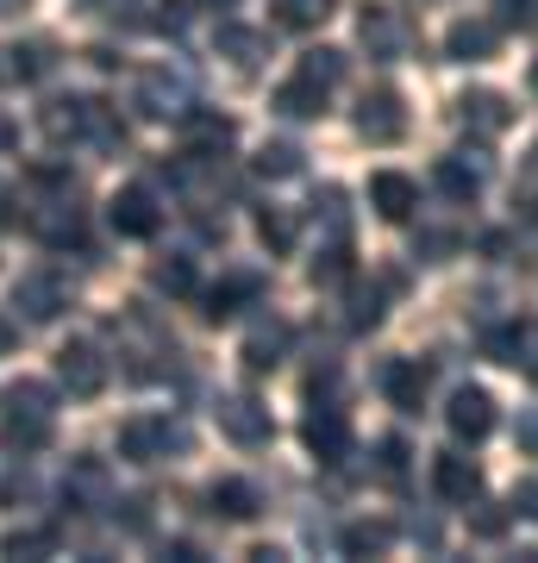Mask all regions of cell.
<instances>
[{"instance_id":"25","label":"cell","mask_w":538,"mask_h":563,"mask_svg":"<svg viewBox=\"0 0 538 563\" xmlns=\"http://www.w3.org/2000/svg\"><path fill=\"white\" fill-rule=\"evenodd\" d=\"M332 7H339V0H276V20L288 25V32H314V25L332 20Z\"/></svg>"},{"instance_id":"49","label":"cell","mask_w":538,"mask_h":563,"mask_svg":"<svg viewBox=\"0 0 538 563\" xmlns=\"http://www.w3.org/2000/svg\"><path fill=\"white\" fill-rule=\"evenodd\" d=\"M20 7H25V0H0V13H20Z\"/></svg>"},{"instance_id":"14","label":"cell","mask_w":538,"mask_h":563,"mask_svg":"<svg viewBox=\"0 0 538 563\" xmlns=\"http://www.w3.org/2000/svg\"><path fill=\"white\" fill-rule=\"evenodd\" d=\"M432 488H439L444 501H476L482 495V463L476 457H463V451H444L439 463H432Z\"/></svg>"},{"instance_id":"34","label":"cell","mask_w":538,"mask_h":563,"mask_svg":"<svg viewBox=\"0 0 538 563\" xmlns=\"http://www.w3.org/2000/svg\"><path fill=\"white\" fill-rule=\"evenodd\" d=\"M7 558H51L57 551V539L51 532H39V526H25V532H7V544H0Z\"/></svg>"},{"instance_id":"33","label":"cell","mask_w":538,"mask_h":563,"mask_svg":"<svg viewBox=\"0 0 538 563\" xmlns=\"http://www.w3.org/2000/svg\"><path fill=\"white\" fill-rule=\"evenodd\" d=\"M188 125H195V139L213 144V151H226V144L239 139V125L226 120V113H188Z\"/></svg>"},{"instance_id":"44","label":"cell","mask_w":538,"mask_h":563,"mask_svg":"<svg viewBox=\"0 0 538 563\" xmlns=\"http://www.w3.org/2000/svg\"><path fill=\"white\" fill-rule=\"evenodd\" d=\"M0 225H25V201L13 188H0Z\"/></svg>"},{"instance_id":"27","label":"cell","mask_w":538,"mask_h":563,"mask_svg":"<svg viewBox=\"0 0 538 563\" xmlns=\"http://www.w3.org/2000/svg\"><path fill=\"white\" fill-rule=\"evenodd\" d=\"M257 239H263V251H295V213L288 207H263L257 213Z\"/></svg>"},{"instance_id":"20","label":"cell","mask_w":538,"mask_h":563,"mask_svg":"<svg viewBox=\"0 0 538 563\" xmlns=\"http://www.w3.org/2000/svg\"><path fill=\"white\" fill-rule=\"evenodd\" d=\"M207 501H213V514L220 520H232V526H244V520H257V488L251 483H239V476H226V483H213L207 488Z\"/></svg>"},{"instance_id":"37","label":"cell","mask_w":538,"mask_h":563,"mask_svg":"<svg viewBox=\"0 0 538 563\" xmlns=\"http://www.w3.org/2000/svg\"><path fill=\"white\" fill-rule=\"evenodd\" d=\"M344 269H351V257H344V239H332V244L314 257V269H307V276H314V282H339Z\"/></svg>"},{"instance_id":"15","label":"cell","mask_w":538,"mask_h":563,"mask_svg":"<svg viewBox=\"0 0 538 563\" xmlns=\"http://www.w3.org/2000/svg\"><path fill=\"white\" fill-rule=\"evenodd\" d=\"M370 207H376L382 220H414V207H419V188L414 176H400V169H376L370 176Z\"/></svg>"},{"instance_id":"1","label":"cell","mask_w":538,"mask_h":563,"mask_svg":"<svg viewBox=\"0 0 538 563\" xmlns=\"http://www.w3.org/2000/svg\"><path fill=\"white\" fill-rule=\"evenodd\" d=\"M51 426H57V395L44 383H13L7 388V444L13 451H44L51 444Z\"/></svg>"},{"instance_id":"24","label":"cell","mask_w":538,"mask_h":563,"mask_svg":"<svg viewBox=\"0 0 538 563\" xmlns=\"http://www.w3.org/2000/svg\"><path fill=\"white\" fill-rule=\"evenodd\" d=\"M107 495V470H100L95 457H81L76 470H69V483H63V501L81 507V501H100Z\"/></svg>"},{"instance_id":"47","label":"cell","mask_w":538,"mask_h":563,"mask_svg":"<svg viewBox=\"0 0 538 563\" xmlns=\"http://www.w3.org/2000/svg\"><path fill=\"white\" fill-rule=\"evenodd\" d=\"M13 139H20V132H13V120H0V151H7Z\"/></svg>"},{"instance_id":"32","label":"cell","mask_w":538,"mask_h":563,"mask_svg":"<svg viewBox=\"0 0 538 563\" xmlns=\"http://www.w3.org/2000/svg\"><path fill=\"white\" fill-rule=\"evenodd\" d=\"M314 220H326V232H332V239H344V232H351V213H344V188H319V195H314Z\"/></svg>"},{"instance_id":"38","label":"cell","mask_w":538,"mask_h":563,"mask_svg":"<svg viewBox=\"0 0 538 563\" xmlns=\"http://www.w3.org/2000/svg\"><path fill=\"white\" fill-rule=\"evenodd\" d=\"M44 69H51V51H44V44H25V51H13V76H20V81H39Z\"/></svg>"},{"instance_id":"29","label":"cell","mask_w":538,"mask_h":563,"mask_svg":"<svg viewBox=\"0 0 538 563\" xmlns=\"http://www.w3.org/2000/svg\"><path fill=\"white\" fill-rule=\"evenodd\" d=\"M39 232H44L51 244H81V207L57 201V213H44V220H39Z\"/></svg>"},{"instance_id":"5","label":"cell","mask_w":538,"mask_h":563,"mask_svg":"<svg viewBox=\"0 0 538 563\" xmlns=\"http://www.w3.org/2000/svg\"><path fill=\"white\" fill-rule=\"evenodd\" d=\"M57 383L76 395V401H95L100 388H107V357H100L95 339H69L57 351Z\"/></svg>"},{"instance_id":"4","label":"cell","mask_w":538,"mask_h":563,"mask_svg":"<svg viewBox=\"0 0 538 563\" xmlns=\"http://www.w3.org/2000/svg\"><path fill=\"white\" fill-rule=\"evenodd\" d=\"M169 451H188V432H182L169 413H139V420L120 426V457L125 463H157Z\"/></svg>"},{"instance_id":"48","label":"cell","mask_w":538,"mask_h":563,"mask_svg":"<svg viewBox=\"0 0 538 563\" xmlns=\"http://www.w3.org/2000/svg\"><path fill=\"white\" fill-rule=\"evenodd\" d=\"M526 88H532V95H538V63H532V69H526Z\"/></svg>"},{"instance_id":"13","label":"cell","mask_w":538,"mask_h":563,"mask_svg":"<svg viewBox=\"0 0 538 563\" xmlns=\"http://www.w3.org/2000/svg\"><path fill=\"white\" fill-rule=\"evenodd\" d=\"M432 176H439V188L451 201H476L482 181H488V157H482V151H451V157H439Z\"/></svg>"},{"instance_id":"17","label":"cell","mask_w":538,"mask_h":563,"mask_svg":"<svg viewBox=\"0 0 538 563\" xmlns=\"http://www.w3.org/2000/svg\"><path fill=\"white\" fill-rule=\"evenodd\" d=\"M501 44V25L495 20H458L451 32H444V57L458 63H488Z\"/></svg>"},{"instance_id":"41","label":"cell","mask_w":538,"mask_h":563,"mask_svg":"<svg viewBox=\"0 0 538 563\" xmlns=\"http://www.w3.org/2000/svg\"><path fill=\"white\" fill-rule=\"evenodd\" d=\"M514 439H519V451H538V407H526V413H519Z\"/></svg>"},{"instance_id":"12","label":"cell","mask_w":538,"mask_h":563,"mask_svg":"<svg viewBox=\"0 0 538 563\" xmlns=\"http://www.w3.org/2000/svg\"><path fill=\"white\" fill-rule=\"evenodd\" d=\"M458 120L470 125V132H482V139H501V132L514 125V107H507V95H495V88H470V95H458Z\"/></svg>"},{"instance_id":"46","label":"cell","mask_w":538,"mask_h":563,"mask_svg":"<svg viewBox=\"0 0 538 563\" xmlns=\"http://www.w3.org/2000/svg\"><path fill=\"white\" fill-rule=\"evenodd\" d=\"M20 495H32V483H25V476H7V483H0V501H20Z\"/></svg>"},{"instance_id":"42","label":"cell","mask_w":538,"mask_h":563,"mask_svg":"<svg viewBox=\"0 0 538 563\" xmlns=\"http://www.w3.org/2000/svg\"><path fill=\"white\" fill-rule=\"evenodd\" d=\"M514 207H519V220H526V225H538V181L514 188Z\"/></svg>"},{"instance_id":"35","label":"cell","mask_w":538,"mask_h":563,"mask_svg":"<svg viewBox=\"0 0 538 563\" xmlns=\"http://www.w3.org/2000/svg\"><path fill=\"white\" fill-rule=\"evenodd\" d=\"M376 476L388 488L407 483V439H382V457H376Z\"/></svg>"},{"instance_id":"10","label":"cell","mask_w":538,"mask_h":563,"mask_svg":"<svg viewBox=\"0 0 538 563\" xmlns=\"http://www.w3.org/2000/svg\"><path fill=\"white\" fill-rule=\"evenodd\" d=\"M358 132L370 144H395L400 132H407V107H400L395 88H370L358 101Z\"/></svg>"},{"instance_id":"11","label":"cell","mask_w":538,"mask_h":563,"mask_svg":"<svg viewBox=\"0 0 538 563\" xmlns=\"http://www.w3.org/2000/svg\"><path fill=\"white\" fill-rule=\"evenodd\" d=\"M13 307H20L25 320H57L63 307H69V282L51 276V269H32V276H20V288H13Z\"/></svg>"},{"instance_id":"40","label":"cell","mask_w":538,"mask_h":563,"mask_svg":"<svg viewBox=\"0 0 538 563\" xmlns=\"http://www.w3.org/2000/svg\"><path fill=\"white\" fill-rule=\"evenodd\" d=\"M451 251H458V232H426V239H419V257L426 263H444Z\"/></svg>"},{"instance_id":"22","label":"cell","mask_w":538,"mask_h":563,"mask_svg":"<svg viewBox=\"0 0 538 563\" xmlns=\"http://www.w3.org/2000/svg\"><path fill=\"white\" fill-rule=\"evenodd\" d=\"M88 120H95V101H81V95H63V101L44 107V132L51 139H88Z\"/></svg>"},{"instance_id":"3","label":"cell","mask_w":538,"mask_h":563,"mask_svg":"<svg viewBox=\"0 0 538 563\" xmlns=\"http://www.w3.org/2000/svg\"><path fill=\"white\" fill-rule=\"evenodd\" d=\"M358 38H363V51L376 63H400L407 51H414V25H407V13L400 7H388V0H370L358 13Z\"/></svg>"},{"instance_id":"51","label":"cell","mask_w":538,"mask_h":563,"mask_svg":"<svg viewBox=\"0 0 538 563\" xmlns=\"http://www.w3.org/2000/svg\"><path fill=\"white\" fill-rule=\"evenodd\" d=\"M7 344H13V332H7V325H0V351H7Z\"/></svg>"},{"instance_id":"31","label":"cell","mask_w":538,"mask_h":563,"mask_svg":"<svg viewBox=\"0 0 538 563\" xmlns=\"http://www.w3.org/2000/svg\"><path fill=\"white\" fill-rule=\"evenodd\" d=\"M257 176H270V181L300 176V151H295V144H263V151H257Z\"/></svg>"},{"instance_id":"28","label":"cell","mask_w":538,"mask_h":563,"mask_svg":"<svg viewBox=\"0 0 538 563\" xmlns=\"http://www.w3.org/2000/svg\"><path fill=\"white\" fill-rule=\"evenodd\" d=\"M300 76H314L319 88H339L344 81V51H326V44L307 51V57H300Z\"/></svg>"},{"instance_id":"19","label":"cell","mask_w":538,"mask_h":563,"mask_svg":"<svg viewBox=\"0 0 538 563\" xmlns=\"http://www.w3.org/2000/svg\"><path fill=\"white\" fill-rule=\"evenodd\" d=\"M326 95H332V88H319L314 76H300L295 69V81H282L276 88V113L282 120H319V113H326Z\"/></svg>"},{"instance_id":"18","label":"cell","mask_w":538,"mask_h":563,"mask_svg":"<svg viewBox=\"0 0 538 563\" xmlns=\"http://www.w3.org/2000/svg\"><path fill=\"white\" fill-rule=\"evenodd\" d=\"M382 395L400 407V413H419L426 407V363L419 357H395L382 369Z\"/></svg>"},{"instance_id":"43","label":"cell","mask_w":538,"mask_h":563,"mask_svg":"<svg viewBox=\"0 0 538 563\" xmlns=\"http://www.w3.org/2000/svg\"><path fill=\"white\" fill-rule=\"evenodd\" d=\"M382 320V301L376 295H358V301H351V325H376Z\"/></svg>"},{"instance_id":"16","label":"cell","mask_w":538,"mask_h":563,"mask_svg":"<svg viewBox=\"0 0 538 563\" xmlns=\"http://www.w3.org/2000/svg\"><path fill=\"white\" fill-rule=\"evenodd\" d=\"M257 295H263V276H257V269H232L226 282H213V288H207V307H200V313L220 325V320H232L244 301H257Z\"/></svg>"},{"instance_id":"6","label":"cell","mask_w":538,"mask_h":563,"mask_svg":"<svg viewBox=\"0 0 538 563\" xmlns=\"http://www.w3.org/2000/svg\"><path fill=\"white\" fill-rule=\"evenodd\" d=\"M213 420H220V432L232 444H270V407L257 401V395H220V407H213Z\"/></svg>"},{"instance_id":"8","label":"cell","mask_w":538,"mask_h":563,"mask_svg":"<svg viewBox=\"0 0 538 563\" xmlns=\"http://www.w3.org/2000/svg\"><path fill=\"white\" fill-rule=\"evenodd\" d=\"M444 426H451V439L482 444L495 432V395H488V388H458L451 407H444Z\"/></svg>"},{"instance_id":"2","label":"cell","mask_w":538,"mask_h":563,"mask_svg":"<svg viewBox=\"0 0 538 563\" xmlns=\"http://www.w3.org/2000/svg\"><path fill=\"white\" fill-rule=\"evenodd\" d=\"M132 107H139L144 120H188V113H195V88H188V76H182V69L157 63V69H144V76H139Z\"/></svg>"},{"instance_id":"45","label":"cell","mask_w":538,"mask_h":563,"mask_svg":"<svg viewBox=\"0 0 538 563\" xmlns=\"http://www.w3.org/2000/svg\"><path fill=\"white\" fill-rule=\"evenodd\" d=\"M514 514L538 520V483H519V488H514Z\"/></svg>"},{"instance_id":"9","label":"cell","mask_w":538,"mask_h":563,"mask_svg":"<svg viewBox=\"0 0 538 563\" xmlns=\"http://www.w3.org/2000/svg\"><path fill=\"white\" fill-rule=\"evenodd\" d=\"M300 439H307V451L319 463H344L351 457V420H344V407H314L300 420Z\"/></svg>"},{"instance_id":"7","label":"cell","mask_w":538,"mask_h":563,"mask_svg":"<svg viewBox=\"0 0 538 563\" xmlns=\"http://www.w3.org/2000/svg\"><path fill=\"white\" fill-rule=\"evenodd\" d=\"M107 220H113V232L120 239H157V225H163V207L151 188H120L113 201H107Z\"/></svg>"},{"instance_id":"36","label":"cell","mask_w":538,"mask_h":563,"mask_svg":"<svg viewBox=\"0 0 538 563\" xmlns=\"http://www.w3.org/2000/svg\"><path fill=\"white\" fill-rule=\"evenodd\" d=\"M495 25H514V32H538V0H495Z\"/></svg>"},{"instance_id":"21","label":"cell","mask_w":538,"mask_h":563,"mask_svg":"<svg viewBox=\"0 0 538 563\" xmlns=\"http://www.w3.org/2000/svg\"><path fill=\"white\" fill-rule=\"evenodd\" d=\"M282 351H288V320L257 325V332L244 339V369H251V376H263V369H276V363H282Z\"/></svg>"},{"instance_id":"50","label":"cell","mask_w":538,"mask_h":563,"mask_svg":"<svg viewBox=\"0 0 538 563\" xmlns=\"http://www.w3.org/2000/svg\"><path fill=\"white\" fill-rule=\"evenodd\" d=\"M195 7H239V0H195Z\"/></svg>"},{"instance_id":"39","label":"cell","mask_w":538,"mask_h":563,"mask_svg":"<svg viewBox=\"0 0 538 563\" xmlns=\"http://www.w3.org/2000/svg\"><path fill=\"white\" fill-rule=\"evenodd\" d=\"M470 526H476V539H501V532H507V507H495V501H476V514H470Z\"/></svg>"},{"instance_id":"30","label":"cell","mask_w":538,"mask_h":563,"mask_svg":"<svg viewBox=\"0 0 538 563\" xmlns=\"http://www.w3.org/2000/svg\"><path fill=\"white\" fill-rule=\"evenodd\" d=\"M151 282H157L163 295H188V288H195V263L188 257H157L151 263Z\"/></svg>"},{"instance_id":"23","label":"cell","mask_w":538,"mask_h":563,"mask_svg":"<svg viewBox=\"0 0 538 563\" xmlns=\"http://www.w3.org/2000/svg\"><path fill=\"white\" fill-rule=\"evenodd\" d=\"M220 51L232 57V69H244V76H251V69L263 63V51H270V38H263V32H251V25H220Z\"/></svg>"},{"instance_id":"26","label":"cell","mask_w":538,"mask_h":563,"mask_svg":"<svg viewBox=\"0 0 538 563\" xmlns=\"http://www.w3.org/2000/svg\"><path fill=\"white\" fill-rule=\"evenodd\" d=\"M388 544H395V526H382V520L344 526V551H351V558H376V551H388Z\"/></svg>"}]
</instances>
